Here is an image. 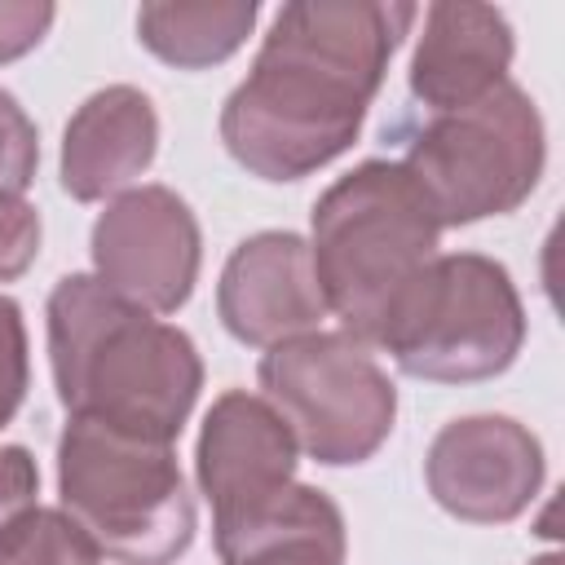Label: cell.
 <instances>
[{
  "mask_svg": "<svg viewBox=\"0 0 565 565\" xmlns=\"http://www.w3.org/2000/svg\"><path fill=\"white\" fill-rule=\"evenodd\" d=\"M0 565H106V556L62 508L35 503L0 530Z\"/></svg>",
  "mask_w": 565,
  "mask_h": 565,
  "instance_id": "obj_16",
  "label": "cell"
},
{
  "mask_svg": "<svg viewBox=\"0 0 565 565\" xmlns=\"http://www.w3.org/2000/svg\"><path fill=\"white\" fill-rule=\"evenodd\" d=\"M40 256V212L18 199L0 194V282L22 278Z\"/></svg>",
  "mask_w": 565,
  "mask_h": 565,
  "instance_id": "obj_19",
  "label": "cell"
},
{
  "mask_svg": "<svg viewBox=\"0 0 565 565\" xmlns=\"http://www.w3.org/2000/svg\"><path fill=\"white\" fill-rule=\"evenodd\" d=\"M57 508L115 565H172L199 516L172 441L66 419L57 437Z\"/></svg>",
  "mask_w": 565,
  "mask_h": 565,
  "instance_id": "obj_4",
  "label": "cell"
},
{
  "mask_svg": "<svg viewBox=\"0 0 565 565\" xmlns=\"http://www.w3.org/2000/svg\"><path fill=\"white\" fill-rule=\"evenodd\" d=\"M530 565H561V556H556V552H547V556H534Z\"/></svg>",
  "mask_w": 565,
  "mask_h": 565,
  "instance_id": "obj_22",
  "label": "cell"
},
{
  "mask_svg": "<svg viewBox=\"0 0 565 565\" xmlns=\"http://www.w3.org/2000/svg\"><path fill=\"white\" fill-rule=\"evenodd\" d=\"M44 318L53 388L66 419H93L154 441L181 437L203 388V358L181 327L128 305L93 274L57 278Z\"/></svg>",
  "mask_w": 565,
  "mask_h": 565,
  "instance_id": "obj_2",
  "label": "cell"
},
{
  "mask_svg": "<svg viewBox=\"0 0 565 565\" xmlns=\"http://www.w3.org/2000/svg\"><path fill=\"white\" fill-rule=\"evenodd\" d=\"M415 18L419 9L402 0L282 4L221 106L230 159L260 181H300L340 159Z\"/></svg>",
  "mask_w": 565,
  "mask_h": 565,
  "instance_id": "obj_1",
  "label": "cell"
},
{
  "mask_svg": "<svg viewBox=\"0 0 565 565\" xmlns=\"http://www.w3.org/2000/svg\"><path fill=\"white\" fill-rule=\"evenodd\" d=\"M57 9L49 0H0V66L26 57L53 26Z\"/></svg>",
  "mask_w": 565,
  "mask_h": 565,
  "instance_id": "obj_20",
  "label": "cell"
},
{
  "mask_svg": "<svg viewBox=\"0 0 565 565\" xmlns=\"http://www.w3.org/2000/svg\"><path fill=\"white\" fill-rule=\"evenodd\" d=\"M93 278L146 313H177L203 265L190 203L168 185H132L106 203L88 234Z\"/></svg>",
  "mask_w": 565,
  "mask_h": 565,
  "instance_id": "obj_8",
  "label": "cell"
},
{
  "mask_svg": "<svg viewBox=\"0 0 565 565\" xmlns=\"http://www.w3.org/2000/svg\"><path fill=\"white\" fill-rule=\"evenodd\" d=\"M216 318L238 344L252 349L322 331L327 300L313 274L309 238L291 230H260L243 238L221 269Z\"/></svg>",
  "mask_w": 565,
  "mask_h": 565,
  "instance_id": "obj_11",
  "label": "cell"
},
{
  "mask_svg": "<svg viewBox=\"0 0 565 565\" xmlns=\"http://www.w3.org/2000/svg\"><path fill=\"white\" fill-rule=\"evenodd\" d=\"M441 225L397 159H366L331 181L309 216V256L340 331L380 349L397 309L419 287Z\"/></svg>",
  "mask_w": 565,
  "mask_h": 565,
  "instance_id": "obj_3",
  "label": "cell"
},
{
  "mask_svg": "<svg viewBox=\"0 0 565 565\" xmlns=\"http://www.w3.org/2000/svg\"><path fill=\"white\" fill-rule=\"evenodd\" d=\"M256 384L291 428L296 446L322 468L366 463L397 419L388 371L344 331H309L265 349Z\"/></svg>",
  "mask_w": 565,
  "mask_h": 565,
  "instance_id": "obj_7",
  "label": "cell"
},
{
  "mask_svg": "<svg viewBox=\"0 0 565 565\" xmlns=\"http://www.w3.org/2000/svg\"><path fill=\"white\" fill-rule=\"evenodd\" d=\"M512 53L516 40L503 9L468 0L428 4L406 71L411 97L424 102L433 115L463 110L508 79Z\"/></svg>",
  "mask_w": 565,
  "mask_h": 565,
  "instance_id": "obj_12",
  "label": "cell"
},
{
  "mask_svg": "<svg viewBox=\"0 0 565 565\" xmlns=\"http://www.w3.org/2000/svg\"><path fill=\"white\" fill-rule=\"evenodd\" d=\"M221 565H344V512L318 486L291 481L243 525L212 534Z\"/></svg>",
  "mask_w": 565,
  "mask_h": 565,
  "instance_id": "obj_14",
  "label": "cell"
},
{
  "mask_svg": "<svg viewBox=\"0 0 565 565\" xmlns=\"http://www.w3.org/2000/svg\"><path fill=\"white\" fill-rule=\"evenodd\" d=\"M40 494V468L26 446H0V530L18 521L26 508H35Z\"/></svg>",
  "mask_w": 565,
  "mask_h": 565,
  "instance_id": "obj_21",
  "label": "cell"
},
{
  "mask_svg": "<svg viewBox=\"0 0 565 565\" xmlns=\"http://www.w3.org/2000/svg\"><path fill=\"white\" fill-rule=\"evenodd\" d=\"M521 344L525 305L512 274L494 256L450 252L428 265L380 349L411 380L477 384L503 375Z\"/></svg>",
  "mask_w": 565,
  "mask_h": 565,
  "instance_id": "obj_6",
  "label": "cell"
},
{
  "mask_svg": "<svg viewBox=\"0 0 565 565\" xmlns=\"http://www.w3.org/2000/svg\"><path fill=\"white\" fill-rule=\"evenodd\" d=\"M256 18V0H150L137 9V40L177 71H207L247 44Z\"/></svg>",
  "mask_w": 565,
  "mask_h": 565,
  "instance_id": "obj_15",
  "label": "cell"
},
{
  "mask_svg": "<svg viewBox=\"0 0 565 565\" xmlns=\"http://www.w3.org/2000/svg\"><path fill=\"white\" fill-rule=\"evenodd\" d=\"M40 168V132L22 102L0 88V194H18L35 181Z\"/></svg>",
  "mask_w": 565,
  "mask_h": 565,
  "instance_id": "obj_17",
  "label": "cell"
},
{
  "mask_svg": "<svg viewBox=\"0 0 565 565\" xmlns=\"http://www.w3.org/2000/svg\"><path fill=\"white\" fill-rule=\"evenodd\" d=\"M543 446L512 415L450 419L428 455L424 481L441 512L468 525H508L543 490Z\"/></svg>",
  "mask_w": 565,
  "mask_h": 565,
  "instance_id": "obj_9",
  "label": "cell"
},
{
  "mask_svg": "<svg viewBox=\"0 0 565 565\" xmlns=\"http://www.w3.org/2000/svg\"><path fill=\"white\" fill-rule=\"evenodd\" d=\"M159 150L154 102L132 84H106L88 93L62 132V190L75 203H110L132 190Z\"/></svg>",
  "mask_w": 565,
  "mask_h": 565,
  "instance_id": "obj_13",
  "label": "cell"
},
{
  "mask_svg": "<svg viewBox=\"0 0 565 565\" xmlns=\"http://www.w3.org/2000/svg\"><path fill=\"white\" fill-rule=\"evenodd\" d=\"M300 446L282 415L247 388L221 393L199 428L194 477L212 508V534H225L269 508L296 481Z\"/></svg>",
  "mask_w": 565,
  "mask_h": 565,
  "instance_id": "obj_10",
  "label": "cell"
},
{
  "mask_svg": "<svg viewBox=\"0 0 565 565\" xmlns=\"http://www.w3.org/2000/svg\"><path fill=\"white\" fill-rule=\"evenodd\" d=\"M397 163L424 190L441 230L508 216L543 177V115L521 84L503 79L481 102L433 115Z\"/></svg>",
  "mask_w": 565,
  "mask_h": 565,
  "instance_id": "obj_5",
  "label": "cell"
},
{
  "mask_svg": "<svg viewBox=\"0 0 565 565\" xmlns=\"http://www.w3.org/2000/svg\"><path fill=\"white\" fill-rule=\"evenodd\" d=\"M31 384V353H26V322L13 296H0V428L18 415Z\"/></svg>",
  "mask_w": 565,
  "mask_h": 565,
  "instance_id": "obj_18",
  "label": "cell"
}]
</instances>
